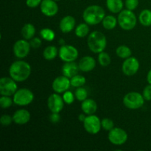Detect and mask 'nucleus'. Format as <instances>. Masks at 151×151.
<instances>
[{
  "mask_svg": "<svg viewBox=\"0 0 151 151\" xmlns=\"http://www.w3.org/2000/svg\"><path fill=\"white\" fill-rule=\"evenodd\" d=\"M31 66L24 60L14 61L9 68V75L16 82L25 81L29 78L31 74Z\"/></svg>",
  "mask_w": 151,
  "mask_h": 151,
  "instance_id": "nucleus-1",
  "label": "nucleus"
},
{
  "mask_svg": "<svg viewBox=\"0 0 151 151\" xmlns=\"http://www.w3.org/2000/svg\"><path fill=\"white\" fill-rule=\"evenodd\" d=\"M106 16L104 9L99 5H90L84 10L83 19L88 25H97L103 22Z\"/></svg>",
  "mask_w": 151,
  "mask_h": 151,
  "instance_id": "nucleus-2",
  "label": "nucleus"
},
{
  "mask_svg": "<svg viewBox=\"0 0 151 151\" xmlns=\"http://www.w3.org/2000/svg\"><path fill=\"white\" fill-rule=\"evenodd\" d=\"M87 44L88 49L92 52L99 54L104 51L106 49L107 45V39L103 32L95 30L88 35Z\"/></svg>",
  "mask_w": 151,
  "mask_h": 151,
  "instance_id": "nucleus-3",
  "label": "nucleus"
},
{
  "mask_svg": "<svg viewBox=\"0 0 151 151\" xmlns=\"http://www.w3.org/2000/svg\"><path fill=\"white\" fill-rule=\"evenodd\" d=\"M118 24L124 30H131L136 27L137 23V16L133 10L128 9L122 10L118 16Z\"/></svg>",
  "mask_w": 151,
  "mask_h": 151,
  "instance_id": "nucleus-4",
  "label": "nucleus"
},
{
  "mask_svg": "<svg viewBox=\"0 0 151 151\" xmlns=\"http://www.w3.org/2000/svg\"><path fill=\"white\" fill-rule=\"evenodd\" d=\"M145 98L142 94L137 91H131L125 94L123 97V104L128 109L131 110L139 109L143 106Z\"/></svg>",
  "mask_w": 151,
  "mask_h": 151,
  "instance_id": "nucleus-5",
  "label": "nucleus"
},
{
  "mask_svg": "<svg viewBox=\"0 0 151 151\" xmlns=\"http://www.w3.org/2000/svg\"><path fill=\"white\" fill-rule=\"evenodd\" d=\"M13 103L19 106H26L34 100V94L28 88H20L13 94Z\"/></svg>",
  "mask_w": 151,
  "mask_h": 151,
  "instance_id": "nucleus-6",
  "label": "nucleus"
},
{
  "mask_svg": "<svg viewBox=\"0 0 151 151\" xmlns=\"http://www.w3.org/2000/svg\"><path fill=\"white\" fill-rule=\"evenodd\" d=\"M18 90V86L16 81L12 78L4 77L0 79V94L2 96H10L16 92Z\"/></svg>",
  "mask_w": 151,
  "mask_h": 151,
  "instance_id": "nucleus-7",
  "label": "nucleus"
},
{
  "mask_svg": "<svg viewBox=\"0 0 151 151\" xmlns=\"http://www.w3.org/2000/svg\"><path fill=\"white\" fill-rule=\"evenodd\" d=\"M83 127L87 133L95 135L98 134L101 130V121L100 118L96 115H88L83 121Z\"/></svg>",
  "mask_w": 151,
  "mask_h": 151,
  "instance_id": "nucleus-8",
  "label": "nucleus"
},
{
  "mask_svg": "<svg viewBox=\"0 0 151 151\" xmlns=\"http://www.w3.org/2000/svg\"><path fill=\"white\" fill-rule=\"evenodd\" d=\"M79 53L76 47L72 45L63 44L59 49V57L63 62L75 61L78 58Z\"/></svg>",
  "mask_w": 151,
  "mask_h": 151,
  "instance_id": "nucleus-9",
  "label": "nucleus"
},
{
  "mask_svg": "<svg viewBox=\"0 0 151 151\" xmlns=\"http://www.w3.org/2000/svg\"><path fill=\"white\" fill-rule=\"evenodd\" d=\"M128 134L121 128H114L108 135L109 142L114 145H122L128 140Z\"/></svg>",
  "mask_w": 151,
  "mask_h": 151,
  "instance_id": "nucleus-10",
  "label": "nucleus"
},
{
  "mask_svg": "<svg viewBox=\"0 0 151 151\" xmlns=\"http://www.w3.org/2000/svg\"><path fill=\"white\" fill-rule=\"evenodd\" d=\"M30 48V44L29 42H28L27 40L24 39V38L18 40L13 45V53H14V55L18 58H24L29 55Z\"/></svg>",
  "mask_w": 151,
  "mask_h": 151,
  "instance_id": "nucleus-11",
  "label": "nucleus"
},
{
  "mask_svg": "<svg viewBox=\"0 0 151 151\" xmlns=\"http://www.w3.org/2000/svg\"><path fill=\"white\" fill-rule=\"evenodd\" d=\"M139 69V62L136 58L129 57L125 59L122 65V71L126 76H134Z\"/></svg>",
  "mask_w": 151,
  "mask_h": 151,
  "instance_id": "nucleus-12",
  "label": "nucleus"
},
{
  "mask_svg": "<svg viewBox=\"0 0 151 151\" xmlns=\"http://www.w3.org/2000/svg\"><path fill=\"white\" fill-rule=\"evenodd\" d=\"M64 100L58 93L52 94L47 100V106L52 113H60L64 106Z\"/></svg>",
  "mask_w": 151,
  "mask_h": 151,
  "instance_id": "nucleus-13",
  "label": "nucleus"
},
{
  "mask_svg": "<svg viewBox=\"0 0 151 151\" xmlns=\"http://www.w3.org/2000/svg\"><path fill=\"white\" fill-rule=\"evenodd\" d=\"M41 11L47 17H52L58 13V5L55 0H42L40 4Z\"/></svg>",
  "mask_w": 151,
  "mask_h": 151,
  "instance_id": "nucleus-14",
  "label": "nucleus"
},
{
  "mask_svg": "<svg viewBox=\"0 0 151 151\" xmlns=\"http://www.w3.org/2000/svg\"><path fill=\"white\" fill-rule=\"evenodd\" d=\"M70 86V78L64 76V75H62V76L57 77L53 81L52 87L55 92L61 94V93H64L65 91H67Z\"/></svg>",
  "mask_w": 151,
  "mask_h": 151,
  "instance_id": "nucleus-15",
  "label": "nucleus"
},
{
  "mask_svg": "<svg viewBox=\"0 0 151 151\" xmlns=\"http://www.w3.org/2000/svg\"><path fill=\"white\" fill-rule=\"evenodd\" d=\"M30 118V113L26 109L17 110L13 115V122L17 125H25L28 122H29Z\"/></svg>",
  "mask_w": 151,
  "mask_h": 151,
  "instance_id": "nucleus-16",
  "label": "nucleus"
},
{
  "mask_svg": "<svg viewBox=\"0 0 151 151\" xmlns=\"http://www.w3.org/2000/svg\"><path fill=\"white\" fill-rule=\"evenodd\" d=\"M79 69L83 72L92 71L96 66V61L91 56H84L78 62Z\"/></svg>",
  "mask_w": 151,
  "mask_h": 151,
  "instance_id": "nucleus-17",
  "label": "nucleus"
},
{
  "mask_svg": "<svg viewBox=\"0 0 151 151\" xmlns=\"http://www.w3.org/2000/svg\"><path fill=\"white\" fill-rule=\"evenodd\" d=\"M75 19L72 16H66L60 20L59 27L63 33H68L73 30L75 27Z\"/></svg>",
  "mask_w": 151,
  "mask_h": 151,
  "instance_id": "nucleus-18",
  "label": "nucleus"
},
{
  "mask_svg": "<svg viewBox=\"0 0 151 151\" xmlns=\"http://www.w3.org/2000/svg\"><path fill=\"white\" fill-rule=\"evenodd\" d=\"M79 66L75 61L65 62L62 66V73L63 75L69 78H72L75 75H78L79 71Z\"/></svg>",
  "mask_w": 151,
  "mask_h": 151,
  "instance_id": "nucleus-19",
  "label": "nucleus"
},
{
  "mask_svg": "<svg viewBox=\"0 0 151 151\" xmlns=\"http://www.w3.org/2000/svg\"><path fill=\"white\" fill-rule=\"evenodd\" d=\"M81 109L85 114L91 115L94 114L97 110V103L92 99L87 98L84 101L82 102L81 104Z\"/></svg>",
  "mask_w": 151,
  "mask_h": 151,
  "instance_id": "nucleus-20",
  "label": "nucleus"
},
{
  "mask_svg": "<svg viewBox=\"0 0 151 151\" xmlns=\"http://www.w3.org/2000/svg\"><path fill=\"white\" fill-rule=\"evenodd\" d=\"M122 0H106V7L112 13H119L123 10Z\"/></svg>",
  "mask_w": 151,
  "mask_h": 151,
  "instance_id": "nucleus-21",
  "label": "nucleus"
},
{
  "mask_svg": "<svg viewBox=\"0 0 151 151\" xmlns=\"http://www.w3.org/2000/svg\"><path fill=\"white\" fill-rule=\"evenodd\" d=\"M35 27L32 24H26L22 29V35L24 39L31 40L35 34Z\"/></svg>",
  "mask_w": 151,
  "mask_h": 151,
  "instance_id": "nucleus-22",
  "label": "nucleus"
},
{
  "mask_svg": "<svg viewBox=\"0 0 151 151\" xmlns=\"http://www.w3.org/2000/svg\"><path fill=\"white\" fill-rule=\"evenodd\" d=\"M139 22L142 26H151V10L149 9H145L139 16Z\"/></svg>",
  "mask_w": 151,
  "mask_h": 151,
  "instance_id": "nucleus-23",
  "label": "nucleus"
},
{
  "mask_svg": "<svg viewBox=\"0 0 151 151\" xmlns=\"http://www.w3.org/2000/svg\"><path fill=\"white\" fill-rule=\"evenodd\" d=\"M58 54V50L55 46H48L43 51V56L47 60H54Z\"/></svg>",
  "mask_w": 151,
  "mask_h": 151,
  "instance_id": "nucleus-24",
  "label": "nucleus"
},
{
  "mask_svg": "<svg viewBox=\"0 0 151 151\" xmlns=\"http://www.w3.org/2000/svg\"><path fill=\"white\" fill-rule=\"evenodd\" d=\"M118 23V20L116 19V17L111 15H109V16H106L103 19L102 24H103V27L106 29L108 30H111L116 27V24Z\"/></svg>",
  "mask_w": 151,
  "mask_h": 151,
  "instance_id": "nucleus-25",
  "label": "nucleus"
},
{
  "mask_svg": "<svg viewBox=\"0 0 151 151\" xmlns=\"http://www.w3.org/2000/svg\"><path fill=\"white\" fill-rule=\"evenodd\" d=\"M88 32H89V27L88 24L86 22L80 24L75 27V35L78 38H84L88 35Z\"/></svg>",
  "mask_w": 151,
  "mask_h": 151,
  "instance_id": "nucleus-26",
  "label": "nucleus"
},
{
  "mask_svg": "<svg viewBox=\"0 0 151 151\" xmlns=\"http://www.w3.org/2000/svg\"><path fill=\"white\" fill-rule=\"evenodd\" d=\"M116 54L118 57L122 59H126L131 57L132 52L128 47L125 45H120L116 48Z\"/></svg>",
  "mask_w": 151,
  "mask_h": 151,
  "instance_id": "nucleus-27",
  "label": "nucleus"
},
{
  "mask_svg": "<svg viewBox=\"0 0 151 151\" xmlns=\"http://www.w3.org/2000/svg\"><path fill=\"white\" fill-rule=\"evenodd\" d=\"M40 35H41L42 39L47 41H52L55 38V32L50 28H43L40 31Z\"/></svg>",
  "mask_w": 151,
  "mask_h": 151,
  "instance_id": "nucleus-28",
  "label": "nucleus"
},
{
  "mask_svg": "<svg viewBox=\"0 0 151 151\" xmlns=\"http://www.w3.org/2000/svg\"><path fill=\"white\" fill-rule=\"evenodd\" d=\"M71 86L75 88H78V87L83 86L85 85L86 80L85 77L82 76L80 75H76L72 78H70Z\"/></svg>",
  "mask_w": 151,
  "mask_h": 151,
  "instance_id": "nucleus-29",
  "label": "nucleus"
},
{
  "mask_svg": "<svg viewBox=\"0 0 151 151\" xmlns=\"http://www.w3.org/2000/svg\"><path fill=\"white\" fill-rule=\"evenodd\" d=\"M75 98H76L78 101L83 102L88 98V91H87V90L85 88H83V86L78 87V88H77V89L75 90Z\"/></svg>",
  "mask_w": 151,
  "mask_h": 151,
  "instance_id": "nucleus-30",
  "label": "nucleus"
},
{
  "mask_svg": "<svg viewBox=\"0 0 151 151\" xmlns=\"http://www.w3.org/2000/svg\"><path fill=\"white\" fill-rule=\"evenodd\" d=\"M111 59L110 55L107 52H102L99 53L98 55V63H100V66H107L111 63Z\"/></svg>",
  "mask_w": 151,
  "mask_h": 151,
  "instance_id": "nucleus-31",
  "label": "nucleus"
},
{
  "mask_svg": "<svg viewBox=\"0 0 151 151\" xmlns=\"http://www.w3.org/2000/svg\"><path fill=\"white\" fill-rule=\"evenodd\" d=\"M13 99L10 96H2L0 97V106L2 109H8L13 105Z\"/></svg>",
  "mask_w": 151,
  "mask_h": 151,
  "instance_id": "nucleus-32",
  "label": "nucleus"
},
{
  "mask_svg": "<svg viewBox=\"0 0 151 151\" xmlns=\"http://www.w3.org/2000/svg\"><path fill=\"white\" fill-rule=\"evenodd\" d=\"M101 125L102 128L105 130V131H110L111 130L113 129L114 128V124L112 119H109V118H104L101 120Z\"/></svg>",
  "mask_w": 151,
  "mask_h": 151,
  "instance_id": "nucleus-33",
  "label": "nucleus"
},
{
  "mask_svg": "<svg viewBox=\"0 0 151 151\" xmlns=\"http://www.w3.org/2000/svg\"><path fill=\"white\" fill-rule=\"evenodd\" d=\"M75 95L70 91H66L63 94V99L64 100V103L67 105H71L75 101Z\"/></svg>",
  "mask_w": 151,
  "mask_h": 151,
  "instance_id": "nucleus-34",
  "label": "nucleus"
},
{
  "mask_svg": "<svg viewBox=\"0 0 151 151\" xmlns=\"http://www.w3.org/2000/svg\"><path fill=\"white\" fill-rule=\"evenodd\" d=\"M13 122V116H11L9 114H4L0 118V122L4 126H7L10 125L12 122Z\"/></svg>",
  "mask_w": 151,
  "mask_h": 151,
  "instance_id": "nucleus-35",
  "label": "nucleus"
},
{
  "mask_svg": "<svg viewBox=\"0 0 151 151\" xmlns=\"http://www.w3.org/2000/svg\"><path fill=\"white\" fill-rule=\"evenodd\" d=\"M125 7L130 10H134L139 5V0H125Z\"/></svg>",
  "mask_w": 151,
  "mask_h": 151,
  "instance_id": "nucleus-36",
  "label": "nucleus"
},
{
  "mask_svg": "<svg viewBox=\"0 0 151 151\" xmlns=\"http://www.w3.org/2000/svg\"><path fill=\"white\" fill-rule=\"evenodd\" d=\"M142 95L144 97L145 100L147 101H150L151 100V84L146 86L145 87L144 90L142 91Z\"/></svg>",
  "mask_w": 151,
  "mask_h": 151,
  "instance_id": "nucleus-37",
  "label": "nucleus"
},
{
  "mask_svg": "<svg viewBox=\"0 0 151 151\" xmlns=\"http://www.w3.org/2000/svg\"><path fill=\"white\" fill-rule=\"evenodd\" d=\"M29 44H30L31 47L34 49H37L38 47H41V44H42V41H41V39L38 37H34L29 41Z\"/></svg>",
  "mask_w": 151,
  "mask_h": 151,
  "instance_id": "nucleus-38",
  "label": "nucleus"
},
{
  "mask_svg": "<svg viewBox=\"0 0 151 151\" xmlns=\"http://www.w3.org/2000/svg\"><path fill=\"white\" fill-rule=\"evenodd\" d=\"M42 0H26V4L28 7L35 8L41 4Z\"/></svg>",
  "mask_w": 151,
  "mask_h": 151,
  "instance_id": "nucleus-39",
  "label": "nucleus"
},
{
  "mask_svg": "<svg viewBox=\"0 0 151 151\" xmlns=\"http://www.w3.org/2000/svg\"><path fill=\"white\" fill-rule=\"evenodd\" d=\"M60 115L59 113H52L50 116V119L53 123H57L60 121Z\"/></svg>",
  "mask_w": 151,
  "mask_h": 151,
  "instance_id": "nucleus-40",
  "label": "nucleus"
},
{
  "mask_svg": "<svg viewBox=\"0 0 151 151\" xmlns=\"http://www.w3.org/2000/svg\"><path fill=\"white\" fill-rule=\"evenodd\" d=\"M147 81L149 84H151V69H150V71H149L147 75Z\"/></svg>",
  "mask_w": 151,
  "mask_h": 151,
  "instance_id": "nucleus-41",
  "label": "nucleus"
},
{
  "mask_svg": "<svg viewBox=\"0 0 151 151\" xmlns=\"http://www.w3.org/2000/svg\"><path fill=\"white\" fill-rule=\"evenodd\" d=\"M86 117V116H85V114H81L79 115V117H78V119H79V120L81 121V122H83V121L85 120Z\"/></svg>",
  "mask_w": 151,
  "mask_h": 151,
  "instance_id": "nucleus-42",
  "label": "nucleus"
},
{
  "mask_svg": "<svg viewBox=\"0 0 151 151\" xmlns=\"http://www.w3.org/2000/svg\"><path fill=\"white\" fill-rule=\"evenodd\" d=\"M55 1H60V0H55Z\"/></svg>",
  "mask_w": 151,
  "mask_h": 151,
  "instance_id": "nucleus-43",
  "label": "nucleus"
}]
</instances>
